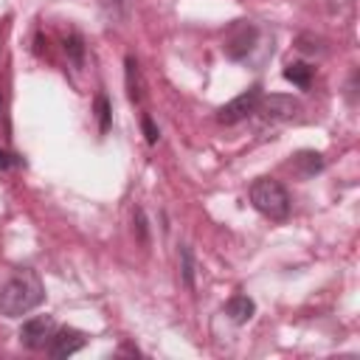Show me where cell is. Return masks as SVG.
Wrapping results in <instances>:
<instances>
[{
  "instance_id": "13",
  "label": "cell",
  "mask_w": 360,
  "mask_h": 360,
  "mask_svg": "<svg viewBox=\"0 0 360 360\" xmlns=\"http://www.w3.org/2000/svg\"><path fill=\"white\" fill-rule=\"evenodd\" d=\"M96 115H98V129L107 132L110 129V101H107V96L96 98Z\"/></svg>"
},
{
  "instance_id": "16",
  "label": "cell",
  "mask_w": 360,
  "mask_h": 360,
  "mask_svg": "<svg viewBox=\"0 0 360 360\" xmlns=\"http://www.w3.org/2000/svg\"><path fill=\"white\" fill-rule=\"evenodd\" d=\"M20 160L14 158V155H8V152H3L0 149V169H11V166H17Z\"/></svg>"
},
{
  "instance_id": "6",
  "label": "cell",
  "mask_w": 360,
  "mask_h": 360,
  "mask_svg": "<svg viewBox=\"0 0 360 360\" xmlns=\"http://www.w3.org/2000/svg\"><path fill=\"white\" fill-rule=\"evenodd\" d=\"M84 343H87V338H84L79 329L65 326V329H56V332H53V338H51V343H48V354H51V357H70V354H76Z\"/></svg>"
},
{
  "instance_id": "14",
  "label": "cell",
  "mask_w": 360,
  "mask_h": 360,
  "mask_svg": "<svg viewBox=\"0 0 360 360\" xmlns=\"http://www.w3.org/2000/svg\"><path fill=\"white\" fill-rule=\"evenodd\" d=\"M180 259H183V281H186L188 287H194V264H191V250H188V248H183V250H180Z\"/></svg>"
},
{
  "instance_id": "12",
  "label": "cell",
  "mask_w": 360,
  "mask_h": 360,
  "mask_svg": "<svg viewBox=\"0 0 360 360\" xmlns=\"http://www.w3.org/2000/svg\"><path fill=\"white\" fill-rule=\"evenodd\" d=\"M65 53L73 59V65H82V59H84V42H82L79 34L65 37Z\"/></svg>"
},
{
  "instance_id": "15",
  "label": "cell",
  "mask_w": 360,
  "mask_h": 360,
  "mask_svg": "<svg viewBox=\"0 0 360 360\" xmlns=\"http://www.w3.org/2000/svg\"><path fill=\"white\" fill-rule=\"evenodd\" d=\"M141 127H143L146 143H149V146H152V143H158V127L152 124V118H149V115H143V118H141Z\"/></svg>"
},
{
  "instance_id": "2",
  "label": "cell",
  "mask_w": 360,
  "mask_h": 360,
  "mask_svg": "<svg viewBox=\"0 0 360 360\" xmlns=\"http://www.w3.org/2000/svg\"><path fill=\"white\" fill-rule=\"evenodd\" d=\"M250 202L259 214L270 219H287L290 214V194L287 188L273 177H259L250 186Z\"/></svg>"
},
{
  "instance_id": "11",
  "label": "cell",
  "mask_w": 360,
  "mask_h": 360,
  "mask_svg": "<svg viewBox=\"0 0 360 360\" xmlns=\"http://www.w3.org/2000/svg\"><path fill=\"white\" fill-rule=\"evenodd\" d=\"M292 163H295V169H298L304 177H309V174H315V172L323 169V158H321L318 152H298V155L292 158Z\"/></svg>"
},
{
  "instance_id": "3",
  "label": "cell",
  "mask_w": 360,
  "mask_h": 360,
  "mask_svg": "<svg viewBox=\"0 0 360 360\" xmlns=\"http://www.w3.org/2000/svg\"><path fill=\"white\" fill-rule=\"evenodd\" d=\"M259 98H262V87L253 84L250 90H245V93H239L236 98H231L228 104H222V107L217 110V121H219V124H236V121L253 115L256 107H259Z\"/></svg>"
},
{
  "instance_id": "7",
  "label": "cell",
  "mask_w": 360,
  "mask_h": 360,
  "mask_svg": "<svg viewBox=\"0 0 360 360\" xmlns=\"http://www.w3.org/2000/svg\"><path fill=\"white\" fill-rule=\"evenodd\" d=\"M253 42H256V28L248 25V22H242V25H236V28L231 31V37L225 39V51H228V56L239 59V56H245V53L253 48Z\"/></svg>"
},
{
  "instance_id": "8",
  "label": "cell",
  "mask_w": 360,
  "mask_h": 360,
  "mask_svg": "<svg viewBox=\"0 0 360 360\" xmlns=\"http://www.w3.org/2000/svg\"><path fill=\"white\" fill-rule=\"evenodd\" d=\"M225 312H228V318H231L233 323H248V321L253 318V312H256V304H253V298H248V295H233V298L225 304Z\"/></svg>"
},
{
  "instance_id": "10",
  "label": "cell",
  "mask_w": 360,
  "mask_h": 360,
  "mask_svg": "<svg viewBox=\"0 0 360 360\" xmlns=\"http://www.w3.org/2000/svg\"><path fill=\"white\" fill-rule=\"evenodd\" d=\"M284 79L292 82V84H298V87H309V82H312V68H309L307 62H290V65L284 68Z\"/></svg>"
},
{
  "instance_id": "5",
  "label": "cell",
  "mask_w": 360,
  "mask_h": 360,
  "mask_svg": "<svg viewBox=\"0 0 360 360\" xmlns=\"http://www.w3.org/2000/svg\"><path fill=\"white\" fill-rule=\"evenodd\" d=\"M298 110H301V104H298L292 96H278V93L262 96V98H259V107H256V112H259L264 121H287V118H292Z\"/></svg>"
},
{
  "instance_id": "4",
  "label": "cell",
  "mask_w": 360,
  "mask_h": 360,
  "mask_svg": "<svg viewBox=\"0 0 360 360\" xmlns=\"http://www.w3.org/2000/svg\"><path fill=\"white\" fill-rule=\"evenodd\" d=\"M53 332H56V321L51 315H37L20 326V343L28 349H45L51 343Z\"/></svg>"
},
{
  "instance_id": "1",
  "label": "cell",
  "mask_w": 360,
  "mask_h": 360,
  "mask_svg": "<svg viewBox=\"0 0 360 360\" xmlns=\"http://www.w3.org/2000/svg\"><path fill=\"white\" fill-rule=\"evenodd\" d=\"M42 298H45V287L39 276L34 270H22L14 278H8L6 287L0 290V312L6 318H20L34 307H39Z\"/></svg>"
},
{
  "instance_id": "9",
  "label": "cell",
  "mask_w": 360,
  "mask_h": 360,
  "mask_svg": "<svg viewBox=\"0 0 360 360\" xmlns=\"http://www.w3.org/2000/svg\"><path fill=\"white\" fill-rule=\"evenodd\" d=\"M127 90H129V98L132 101H141L143 98V82H141V70H138V62L132 56H127Z\"/></svg>"
}]
</instances>
